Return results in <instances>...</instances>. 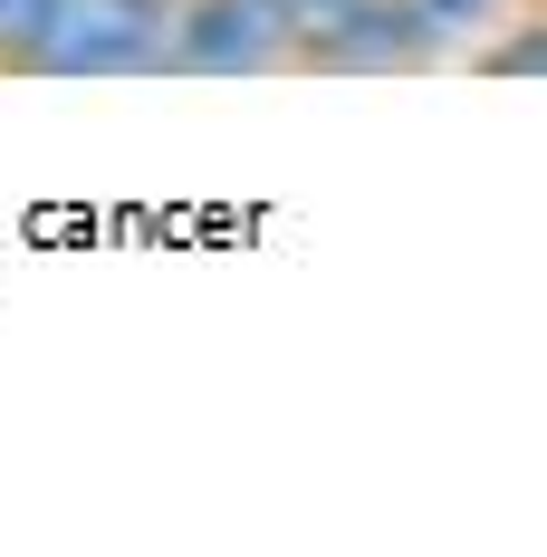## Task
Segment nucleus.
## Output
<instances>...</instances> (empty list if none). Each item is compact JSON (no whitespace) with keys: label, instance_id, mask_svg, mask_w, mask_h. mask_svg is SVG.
Listing matches in <instances>:
<instances>
[{"label":"nucleus","instance_id":"obj_1","mask_svg":"<svg viewBox=\"0 0 547 557\" xmlns=\"http://www.w3.org/2000/svg\"><path fill=\"white\" fill-rule=\"evenodd\" d=\"M183 0H58L20 49V77H164Z\"/></svg>","mask_w":547,"mask_h":557},{"label":"nucleus","instance_id":"obj_2","mask_svg":"<svg viewBox=\"0 0 547 557\" xmlns=\"http://www.w3.org/2000/svg\"><path fill=\"white\" fill-rule=\"evenodd\" d=\"M270 67H298L278 0H183L164 77H270Z\"/></svg>","mask_w":547,"mask_h":557},{"label":"nucleus","instance_id":"obj_3","mask_svg":"<svg viewBox=\"0 0 547 557\" xmlns=\"http://www.w3.org/2000/svg\"><path fill=\"white\" fill-rule=\"evenodd\" d=\"M433 39L413 20V0H346L327 29L298 49V67H327V77H394V67H423Z\"/></svg>","mask_w":547,"mask_h":557},{"label":"nucleus","instance_id":"obj_4","mask_svg":"<svg viewBox=\"0 0 547 557\" xmlns=\"http://www.w3.org/2000/svg\"><path fill=\"white\" fill-rule=\"evenodd\" d=\"M509 10H519V0H413V20H423L433 58H471L499 20H509Z\"/></svg>","mask_w":547,"mask_h":557},{"label":"nucleus","instance_id":"obj_5","mask_svg":"<svg viewBox=\"0 0 547 557\" xmlns=\"http://www.w3.org/2000/svg\"><path fill=\"white\" fill-rule=\"evenodd\" d=\"M499 29H509V39H490V49H471V58L499 67V77H538V67H547V20H519V10H509Z\"/></svg>","mask_w":547,"mask_h":557},{"label":"nucleus","instance_id":"obj_6","mask_svg":"<svg viewBox=\"0 0 547 557\" xmlns=\"http://www.w3.org/2000/svg\"><path fill=\"white\" fill-rule=\"evenodd\" d=\"M49 10L58 0H0V67H20V49L49 29Z\"/></svg>","mask_w":547,"mask_h":557},{"label":"nucleus","instance_id":"obj_7","mask_svg":"<svg viewBox=\"0 0 547 557\" xmlns=\"http://www.w3.org/2000/svg\"><path fill=\"white\" fill-rule=\"evenodd\" d=\"M336 10H346V0H278V20H288V39H298V49H308V39L327 29Z\"/></svg>","mask_w":547,"mask_h":557}]
</instances>
